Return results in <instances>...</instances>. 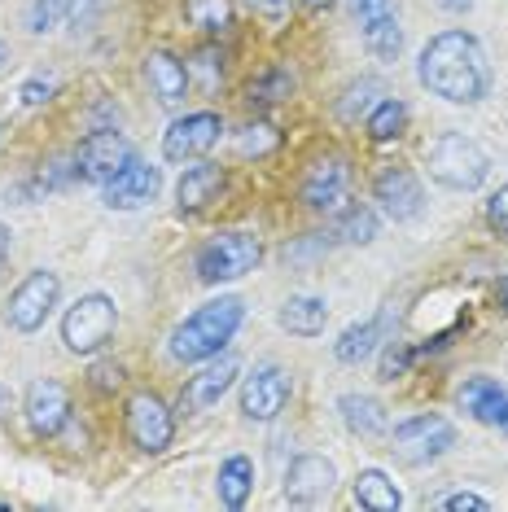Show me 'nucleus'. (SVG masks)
Instances as JSON below:
<instances>
[{
	"label": "nucleus",
	"instance_id": "7ed1b4c3",
	"mask_svg": "<svg viewBox=\"0 0 508 512\" xmlns=\"http://www.w3.org/2000/svg\"><path fill=\"white\" fill-rule=\"evenodd\" d=\"M425 158H430V176L452 193H473L491 176V154L465 132H438Z\"/></svg>",
	"mask_w": 508,
	"mask_h": 512
},
{
	"label": "nucleus",
	"instance_id": "c9c22d12",
	"mask_svg": "<svg viewBox=\"0 0 508 512\" xmlns=\"http://www.w3.org/2000/svg\"><path fill=\"white\" fill-rule=\"evenodd\" d=\"M443 508L447 512H487L491 499H482V495H473V491H452V495L443 499Z\"/></svg>",
	"mask_w": 508,
	"mask_h": 512
},
{
	"label": "nucleus",
	"instance_id": "b1692460",
	"mask_svg": "<svg viewBox=\"0 0 508 512\" xmlns=\"http://www.w3.org/2000/svg\"><path fill=\"white\" fill-rule=\"evenodd\" d=\"M329 324V302L316 294H294L281 307V329L290 337H320Z\"/></svg>",
	"mask_w": 508,
	"mask_h": 512
},
{
	"label": "nucleus",
	"instance_id": "4c0bfd02",
	"mask_svg": "<svg viewBox=\"0 0 508 512\" xmlns=\"http://www.w3.org/2000/svg\"><path fill=\"white\" fill-rule=\"evenodd\" d=\"M92 386H97V390H119V386H123V364H101V368H92Z\"/></svg>",
	"mask_w": 508,
	"mask_h": 512
},
{
	"label": "nucleus",
	"instance_id": "7c9ffc66",
	"mask_svg": "<svg viewBox=\"0 0 508 512\" xmlns=\"http://www.w3.org/2000/svg\"><path fill=\"white\" fill-rule=\"evenodd\" d=\"M377 97H381V84H377V79H360L355 88H346V101L338 106L342 123H360V119H368V110L377 106Z\"/></svg>",
	"mask_w": 508,
	"mask_h": 512
},
{
	"label": "nucleus",
	"instance_id": "a19ab883",
	"mask_svg": "<svg viewBox=\"0 0 508 512\" xmlns=\"http://www.w3.org/2000/svg\"><path fill=\"white\" fill-rule=\"evenodd\" d=\"M438 9H443V14H469L473 9V0H434Z\"/></svg>",
	"mask_w": 508,
	"mask_h": 512
},
{
	"label": "nucleus",
	"instance_id": "412c9836",
	"mask_svg": "<svg viewBox=\"0 0 508 512\" xmlns=\"http://www.w3.org/2000/svg\"><path fill=\"white\" fill-rule=\"evenodd\" d=\"M219 193H224V171L211 167V162H198V167H184V176L176 184V206L184 215H198Z\"/></svg>",
	"mask_w": 508,
	"mask_h": 512
},
{
	"label": "nucleus",
	"instance_id": "f8f14e48",
	"mask_svg": "<svg viewBox=\"0 0 508 512\" xmlns=\"http://www.w3.org/2000/svg\"><path fill=\"white\" fill-rule=\"evenodd\" d=\"M219 132H224V119L215 110H198L184 114L163 132V158L167 162H198L219 145Z\"/></svg>",
	"mask_w": 508,
	"mask_h": 512
},
{
	"label": "nucleus",
	"instance_id": "f257e3e1",
	"mask_svg": "<svg viewBox=\"0 0 508 512\" xmlns=\"http://www.w3.org/2000/svg\"><path fill=\"white\" fill-rule=\"evenodd\" d=\"M417 79L434 97L452 101V106H478L491 97V57L478 36L469 31H438L417 57Z\"/></svg>",
	"mask_w": 508,
	"mask_h": 512
},
{
	"label": "nucleus",
	"instance_id": "0eeeda50",
	"mask_svg": "<svg viewBox=\"0 0 508 512\" xmlns=\"http://www.w3.org/2000/svg\"><path fill=\"white\" fill-rule=\"evenodd\" d=\"M57 298H62V281H57V272L49 267H40V272H31L27 281H22L14 294L5 302V324L18 333H36L44 320L53 316Z\"/></svg>",
	"mask_w": 508,
	"mask_h": 512
},
{
	"label": "nucleus",
	"instance_id": "6e6552de",
	"mask_svg": "<svg viewBox=\"0 0 508 512\" xmlns=\"http://www.w3.org/2000/svg\"><path fill=\"white\" fill-rule=\"evenodd\" d=\"M123 421H127L132 447L145 451V456H163L171 447V438H176V416H171V407L158 394H132Z\"/></svg>",
	"mask_w": 508,
	"mask_h": 512
},
{
	"label": "nucleus",
	"instance_id": "f03ea898",
	"mask_svg": "<svg viewBox=\"0 0 508 512\" xmlns=\"http://www.w3.org/2000/svg\"><path fill=\"white\" fill-rule=\"evenodd\" d=\"M241 324H246V302L237 294H219L211 302H202L193 316H184L176 329H171L167 351L176 364H206V359H215L233 342Z\"/></svg>",
	"mask_w": 508,
	"mask_h": 512
},
{
	"label": "nucleus",
	"instance_id": "f704fd0d",
	"mask_svg": "<svg viewBox=\"0 0 508 512\" xmlns=\"http://www.w3.org/2000/svg\"><path fill=\"white\" fill-rule=\"evenodd\" d=\"M487 224H491V232L508 237V184H500V189L487 197Z\"/></svg>",
	"mask_w": 508,
	"mask_h": 512
},
{
	"label": "nucleus",
	"instance_id": "a211bd4d",
	"mask_svg": "<svg viewBox=\"0 0 508 512\" xmlns=\"http://www.w3.org/2000/svg\"><path fill=\"white\" fill-rule=\"evenodd\" d=\"M233 381H237V359L215 355L198 377H189V386H184V394H180V407L184 412H211V407L233 390Z\"/></svg>",
	"mask_w": 508,
	"mask_h": 512
},
{
	"label": "nucleus",
	"instance_id": "ddd939ff",
	"mask_svg": "<svg viewBox=\"0 0 508 512\" xmlns=\"http://www.w3.org/2000/svg\"><path fill=\"white\" fill-rule=\"evenodd\" d=\"M355 22H360L364 49L377 62H395L403 49V27H399V0H355Z\"/></svg>",
	"mask_w": 508,
	"mask_h": 512
},
{
	"label": "nucleus",
	"instance_id": "ea45409f",
	"mask_svg": "<svg viewBox=\"0 0 508 512\" xmlns=\"http://www.w3.org/2000/svg\"><path fill=\"white\" fill-rule=\"evenodd\" d=\"M215 62H219V57H215L211 49L198 53V71H202V88H206V92H215Z\"/></svg>",
	"mask_w": 508,
	"mask_h": 512
},
{
	"label": "nucleus",
	"instance_id": "bb28decb",
	"mask_svg": "<svg viewBox=\"0 0 508 512\" xmlns=\"http://www.w3.org/2000/svg\"><path fill=\"white\" fill-rule=\"evenodd\" d=\"M368 136H373L377 145H386V141H399L403 136V127H408V106H403L399 97H381L373 110H368Z\"/></svg>",
	"mask_w": 508,
	"mask_h": 512
},
{
	"label": "nucleus",
	"instance_id": "9b49d317",
	"mask_svg": "<svg viewBox=\"0 0 508 512\" xmlns=\"http://www.w3.org/2000/svg\"><path fill=\"white\" fill-rule=\"evenodd\" d=\"M290 372L281 364H259L250 372L246 381H241V416L246 421H259L268 425L276 416L285 412V403H290Z\"/></svg>",
	"mask_w": 508,
	"mask_h": 512
},
{
	"label": "nucleus",
	"instance_id": "20e7f679",
	"mask_svg": "<svg viewBox=\"0 0 508 512\" xmlns=\"http://www.w3.org/2000/svg\"><path fill=\"white\" fill-rule=\"evenodd\" d=\"M263 263V241L250 232H219L198 250V281L202 285H228L250 276Z\"/></svg>",
	"mask_w": 508,
	"mask_h": 512
},
{
	"label": "nucleus",
	"instance_id": "4be33fe9",
	"mask_svg": "<svg viewBox=\"0 0 508 512\" xmlns=\"http://www.w3.org/2000/svg\"><path fill=\"white\" fill-rule=\"evenodd\" d=\"M338 416H342V425L351 429L355 438L390 434V416H386V407H381L373 394H342V399H338Z\"/></svg>",
	"mask_w": 508,
	"mask_h": 512
},
{
	"label": "nucleus",
	"instance_id": "de8ad7c7",
	"mask_svg": "<svg viewBox=\"0 0 508 512\" xmlns=\"http://www.w3.org/2000/svg\"><path fill=\"white\" fill-rule=\"evenodd\" d=\"M504 429H508V421H504Z\"/></svg>",
	"mask_w": 508,
	"mask_h": 512
},
{
	"label": "nucleus",
	"instance_id": "dca6fc26",
	"mask_svg": "<svg viewBox=\"0 0 508 512\" xmlns=\"http://www.w3.org/2000/svg\"><path fill=\"white\" fill-rule=\"evenodd\" d=\"M163 189V171L149 167L145 158H132L119 176H110L101 184V197H106L110 211H136V206H149Z\"/></svg>",
	"mask_w": 508,
	"mask_h": 512
},
{
	"label": "nucleus",
	"instance_id": "72a5a7b5",
	"mask_svg": "<svg viewBox=\"0 0 508 512\" xmlns=\"http://www.w3.org/2000/svg\"><path fill=\"white\" fill-rule=\"evenodd\" d=\"M53 92H57V79L53 75H36V79H27V84H22L18 97H22V106H27V110H40Z\"/></svg>",
	"mask_w": 508,
	"mask_h": 512
},
{
	"label": "nucleus",
	"instance_id": "4468645a",
	"mask_svg": "<svg viewBox=\"0 0 508 512\" xmlns=\"http://www.w3.org/2000/svg\"><path fill=\"white\" fill-rule=\"evenodd\" d=\"M22 412H27V425L36 438H53L62 434L66 421H71V390L53 377H40L27 386V399H22Z\"/></svg>",
	"mask_w": 508,
	"mask_h": 512
},
{
	"label": "nucleus",
	"instance_id": "1a4fd4ad",
	"mask_svg": "<svg viewBox=\"0 0 508 512\" xmlns=\"http://www.w3.org/2000/svg\"><path fill=\"white\" fill-rule=\"evenodd\" d=\"M136 158L132 141L114 127H101V132H88L75 149V176L88 180V184H106L110 176H119L127 162Z\"/></svg>",
	"mask_w": 508,
	"mask_h": 512
},
{
	"label": "nucleus",
	"instance_id": "423d86ee",
	"mask_svg": "<svg viewBox=\"0 0 508 512\" xmlns=\"http://www.w3.org/2000/svg\"><path fill=\"white\" fill-rule=\"evenodd\" d=\"M452 447H456V425L438 412L408 416V421H399L395 434H390V451H395L403 464H434Z\"/></svg>",
	"mask_w": 508,
	"mask_h": 512
},
{
	"label": "nucleus",
	"instance_id": "39448f33",
	"mask_svg": "<svg viewBox=\"0 0 508 512\" xmlns=\"http://www.w3.org/2000/svg\"><path fill=\"white\" fill-rule=\"evenodd\" d=\"M114 329H119V307H114L110 294H84L62 316V342H66V351L79 359L97 355L114 337Z\"/></svg>",
	"mask_w": 508,
	"mask_h": 512
},
{
	"label": "nucleus",
	"instance_id": "a878e982",
	"mask_svg": "<svg viewBox=\"0 0 508 512\" xmlns=\"http://www.w3.org/2000/svg\"><path fill=\"white\" fill-rule=\"evenodd\" d=\"M215 491H219V504H224V508H246V499L254 491V464H250V456H228L224 464H219Z\"/></svg>",
	"mask_w": 508,
	"mask_h": 512
},
{
	"label": "nucleus",
	"instance_id": "c756f323",
	"mask_svg": "<svg viewBox=\"0 0 508 512\" xmlns=\"http://www.w3.org/2000/svg\"><path fill=\"white\" fill-rule=\"evenodd\" d=\"M79 9V0H31L27 9V31L31 36H49Z\"/></svg>",
	"mask_w": 508,
	"mask_h": 512
},
{
	"label": "nucleus",
	"instance_id": "2f4dec72",
	"mask_svg": "<svg viewBox=\"0 0 508 512\" xmlns=\"http://www.w3.org/2000/svg\"><path fill=\"white\" fill-rule=\"evenodd\" d=\"M294 92V75L285 66H272L250 84V101H285Z\"/></svg>",
	"mask_w": 508,
	"mask_h": 512
},
{
	"label": "nucleus",
	"instance_id": "c03bdc74",
	"mask_svg": "<svg viewBox=\"0 0 508 512\" xmlns=\"http://www.w3.org/2000/svg\"><path fill=\"white\" fill-rule=\"evenodd\" d=\"M5 66H9V44L0 40V71H5Z\"/></svg>",
	"mask_w": 508,
	"mask_h": 512
},
{
	"label": "nucleus",
	"instance_id": "393cba45",
	"mask_svg": "<svg viewBox=\"0 0 508 512\" xmlns=\"http://www.w3.org/2000/svg\"><path fill=\"white\" fill-rule=\"evenodd\" d=\"M351 495H355V504L368 512H399L403 508V491L390 482V473H381V469H360Z\"/></svg>",
	"mask_w": 508,
	"mask_h": 512
},
{
	"label": "nucleus",
	"instance_id": "cd10ccee",
	"mask_svg": "<svg viewBox=\"0 0 508 512\" xmlns=\"http://www.w3.org/2000/svg\"><path fill=\"white\" fill-rule=\"evenodd\" d=\"M184 18L202 36H224L233 27V0H184Z\"/></svg>",
	"mask_w": 508,
	"mask_h": 512
},
{
	"label": "nucleus",
	"instance_id": "f3484780",
	"mask_svg": "<svg viewBox=\"0 0 508 512\" xmlns=\"http://www.w3.org/2000/svg\"><path fill=\"white\" fill-rule=\"evenodd\" d=\"M333 486H338V469H333V460H325V456H298L290 464V473H285V499L298 508L325 504L333 495Z\"/></svg>",
	"mask_w": 508,
	"mask_h": 512
},
{
	"label": "nucleus",
	"instance_id": "2eb2a0df",
	"mask_svg": "<svg viewBox=\"0 0 508 512\" xmlns=\"http://www.w3.org/2000/svg\"><path fill=\"white\" fill-rule=\"evenodd\" d=\"M373 202L381 206V215L386 219L408 224V219H417L425 211V189H421V180L412 176L408 167H386L373 180Z\"/></svg>",
	"mask_w": 508,
	"mask_h": 512
},
{
	"label": "nucleus",
	"instance_id": "5701e85b",
	"mask_svg": "<svg viewBox=\"0 0 508 512\" xmlns=\"http://www.w3.org/2000/svg\"><path fill=\"white\" fill-rule=\"evenodd\" d=\"M386 324H390V311H381L377 320H364V324L342 329V337L333 342V359H338V364H351V368L364 364V359H373L381 337H386Z\"/></svg>",
	"mask_w": 508,
	"mask_h": 512
},
{
	"label": "nucleus",
	"instance_id": "6ab92c4d",
	"mask_svg": "<svg viewBox=\"0 0 508 512\" xmlns=\"http://www.w3.org/2000/svg\"><path fill=\"white\" fill-rule=\"evenodd\" d=\"M456 403H460V412H469L478 425L504 429V421H508V390L495 377H469L465 386L456 390Z\"/></svg>",
	"mask_w": 508,
	"mask_h": 512
},
{
	"label": "nucleus",
	"instance_id": "e433bc0d",
	"mask_svg": "<svg viewBox=\"0 0 508 512\" xmlns=\"http://www.w3.org/2000/svg\"><path fill=\"white\" fill-rule=\"evenodd\" d=\"M408 368V351L403 346H386V359H381V381H395Z\"/></svg>",
	"mask_w": 508,
	"mask_h": 512
},
{
	"label": "nucleus",
	"instance_id": "49530a36",
	"mask_svg": "<svg viewBox=\"0 0 508 512\" xmlns=\"http://www.w3.org/2000/svg\"><path fill=\"white\" fill-rule=\"evenodd\" d=\"M307 5H311V9H329L333 0H307Z\"/></svg>",
	"mask_w": 508,
	"mask_h": 512
},
{
	"label": "nucleus",
	"instance_id": "a18cd8bd",
	"mask_svg": "<svg viewBox=\"0 0 508 512\" xmlns=\"http://www.w3.org/2000/svg\"><path fill=\"white\" fill-rule=\"evenodd\" d=\"M9 412V394H5V386H0V416Z\"/></svg>",
	"mask_w": 508,
	"mask_h": 512
},
{
	"label": "nucleus",
	"instance_id": "c85d7f7f",
	"mask_svg": "<svg viewBox=\"0 0 508 512\" xmlns=\"http://www.w3.org/2000/svg\"><path fill=\"white\" fill-rule=\"evenodd\" d=\"M377 228H381V219L373 206H342L338 211V237L346 246H368V241H377Z\"/></svg>",
	"mask_w": 508,
	"mask_h": 512
},
{
	"label": "nucleus",
	"instance_id": "37998d69",
	"mask_svg": "<svg viewBox=\"0 0 508 512\" xmlns=\"http://www.w3.org/2000/svg\"><path fill=\"white\" fill-rule=\"evenodd\" d=\"M495 302H500V311L508 316V276H500V281H495Z\"/></svg>",
	"mask_w": 508,
	"mask_h": 512
},
{
	"label": "nucleus",
	"instance_id": "58836bf2",
	"mask_svg": "<svg viewBox=\"0 0 508 512\" xmlns=\"http://www.w3.org/2000/svg\"><path fill=\"white\" fill-rule=\"evenodd\" d=\"M254 5V14H263V18H285L294 9V0H250Z\"/></svg>",
	"mask_w": 508,
	"mask_h": 512
},
{
	"label": "nucleus",
	"instance_id": "473e14b6",
	"mask_svg": "<svg viewBox=\"0 0 508 512\" xmlns=\"http://www.w3.org/2000/svg\"><path fill=\"white\" fill-rule=\"evenodd\" d=\"M276 127H268V123H250V127H241V136H237V154L241 158H263V154H272L276 149Z\"/></svg>",
	"mask_w": 508,
	"mask_h": 512
},
{
	"label": "nucleus",
	"instance_id": "aec40b11",
	"mask_svg": "<svg viewBox=\"0 0 508 512\" xmlns=\"http://www.w3.org/2000/svg\"><path fill=\"white\" fill-rule=\"evenodd\" d=\"M145 79H149V88H154L158 106H167V110H180L184 97H189V66H184L176 53H163V49L149 53Z\"/></svg>",
	"mask_w": 508,
	"mask_h": 512
},
{
	"label": "nucleus",
	"instance_id": "79ce46f5",
	"mask_svg": "<svg viewBox=\"0 0 508 512\" xmlns=\"http://www.w3.org/2000/svg\"><path fill=\"white\" fill-rule=\"evenodd\" d=\"M9 241H14V232L0 224V272H5V259H9Z\"/></svg>",
	"mask_w": 508,
	"mask_h": 512
},
{
	"label": "nucleus",
	"instance_id": "9d476101",
	"mask_svg": "<svg viewBox=\"0 0 508 512\" xmlns=\"http://www.w3.org/2000/svg\"><path fill=\"white\" fill-rule=\"evenodd\" d=\"M351 162L342 154H325L320 162H311V171L303 176V206L320 215H338L351 202Z\"/></svg>",
	"mask_w": 508,
	"mask_h": 512
}]
</instances>
